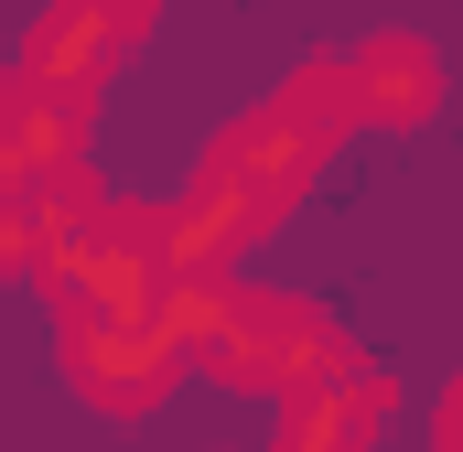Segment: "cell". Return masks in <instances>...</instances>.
Here are the masks:
<instances>
[{
  "mask_svg": "<svg viewBox=\"0 0 463 452\" xmlns=\"http://www.w3.org/2000/svg\"><path fill=\"white\" fill-rule=\"evenodd\" d=\"M11 269H33V205L0 184V280H11Z\"/></svg>",
  "mask_w": 463,
  "mask_h": 452,
  "instance_id": "obj_9",
  "label": "cell"
},
{
  "mask_svg": "<svg viewBox=\"0 0 463 452\" xmlns=\"http://www.w3.org/2000/svg\"><path fill=\"white\" fill-rule=\"evenodd\" d=\"M118 54H129V43H118V22L98 11V0H54V11L22 33V76L65 87V98H87V108H98V87H109Z\"/></svg>",
  "mask_w": 463,
  "mask_h": 452,
  "instance_id": "obj_5",
  "label": "cell"
},
{
  "mask_svg": "<svg viewBox=\"0 0 463 452\" xmlns=\"http://www.w3.org/2000/svg\"><path fill=\"white\" fill-rule=\"evenodd\" d=\"M98 11H109V22H118V43H140V33H151V11H162V0H98Z\"/></svg>",
  "mask_w": 463,
  "mask_h": 452,
  "instance_id": "obj_10",
  "label": "cell"
},
{
  "mask_svg": "<svg viewBox=\"0 0 463 452\" xmlns=\"http://www.w3.org/2000/svg\"><path fill=\"white\" fill-rule=\"evenodd\" d=\"M162 324L184 344V366H205L216 388H302V377H345L355 344L291 302V291H237V280H162Z\"/></svg>",
  "mask_w": 463,
  "mask_h": 452,
  "instance_id": "obj_1",
  "label": "cell"
},
{
  "mask_svg": "<svg viewBox=\"0 0 463 452\" xmlns=\"http://www.w3.org/2000/svg\"><path fill=\"white\" fill-rule=\"evenodd\" d=\"M377 431L355 420L345 377H302V388H280V442L269 452H366Z\"/></svg>",
  "mask_w": 463,
  "mask_h": 452,
  "instance_id": "obj_8",
  "label": "cell"
},
{
  "mask_svg": "<svg viewBox=\"0 0 463 452\" xmlns=\"http://www.w3.org/2000/svg\"><path fill=\"white\" fill-rule=\"evenodd\" d=\"M22 205H33V280H43V269H65V259H87V248L118 226V194L87 173V162H65V173L22 184Z\"/></svg>",
  "mask_w": 463,
  "mask_h": 452,
  "instance_id": "obj_7",
  "label": "cell"
},
{
  "mask_svg": "<svg viewBox=\"0 0 463 452\" xmlns=\"http://www.w3.org/2000/svg\"><path fill=\"white\" fill-rule=\"evenodd\" d=\"M65 377H76V399H87V410L140 420V410H162V399H173L184 344H173L162 313H129V324H65Z\"/></svg>",
  "mask_w": 463,
  "mask_h": 452,
  "instance_id": "obj_2",
  "label": "cell"
},
{
  "mask_svg": "<svg viewBox=\"0 0 463 452\" xmlns=\"http://www.w3.org/2000/svg\"><path fill=\"white\" fill-rule=\"evenodd\" d=\"M269 226H280V205H259L237 173H216V162H205V173H194V184L151 216V237H162V269H173V280H227V269L269 237Z\"/></svg>",
  "mask_w": 463,
  "mask_h": 452,
  "instance_id": "obj_4",
  "label": "cell"
},
{
  "mask_svg": "<svg viewBox=\"0 0 463 452\" xmlns=\"http://www.w3.org/2000/svg\"><path fill=\"white\" fill-rule=\"evenodd\" d=\"M442 452H463V377L442 388Z\"/></svg>",
  "mask_w": 463,
  "mask_h": 452,
  "instance_id": "obj_11",
  "label": "cell"
},
{
  "mask_svg": "<svg viewBox=\"0 0 463 452\" xmlns=\"http://www.w3.org/2000/svg\"><path fill=\"white\" fill-rule=\"evenodd\" d=\"M345 76H355V118H377V129H420V118L442 108V54H431L420 33H377V43H355Z\"/></svg>",
  "mask_w": 463,
  "mask_h": 452,
  "instance_id": "obj_6",
  "label": "cell"
},
{
  "mask_svg": "<svg viewBox=\"0 0 463 452\" xmlns=\"http://www.w3.org/2000/svg\"><path fill=\"white\" fill-rule=\"evenodd\" d=\"M162 205H118V226L87 248V259H65V269H43V302L65 313V324H129V313H162V237H151Z\"/></svg>",
  "mask_w": 463,
  "mask_h": 452,
  "instance_id": "obj_3",
  "label": "cell"
}]
</instances>
